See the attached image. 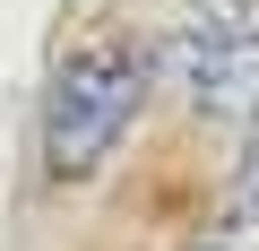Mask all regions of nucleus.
Here are the masks:
<instances>
[{"label": "nucleus", "instance_id": "f03ea898", "mask_svg": "<svg viewBox=\"0 0 259 251\" xmlns=\"http://www.w3.org/2000/svg\"><path fill=\"white\" fill-rule=\"evenodd\" d=\"M164 69L182 78L190 113H207V121H259V18L250 26H190L164 52Z\"/></svg>", "mask_w": 259, "mask_h": 251}, {"label": "nucleus", "instance_id": "f257e3e1", "mask_svg": "<svg viewBox=\"0 0 259 251\" xmlns=\"http://www.w3.org/2000/svg\"><path fill=\"white\" fill-rule=\"evenodd\" d=\"M147 78H156V61L121 35H95V44L61 52V69L44 87V165H52V182L104 173V156L121 148V130L147 104Z\"/></svg>", "mask_w": 259, "mask_h": 251}, {"label": "nucleus", "instance_id": "7ed1b4c3", "mask_svg": "<svg viewBox=\"0 0 259 251\" xmlns=\"http://www.w3.org/2000/svg\"><path fill=\"white\" fill-rule=\"evenodd\" d=\"M225 18H233V26H250V9H242V0H225Z\"/></svg>", "mask_w": 259, "mask_h": 251}]
</instances>
